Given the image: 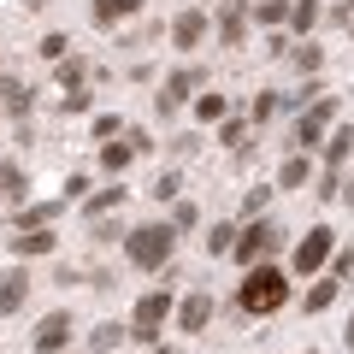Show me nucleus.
Segmentation results:
<instances>
[{
  "instance_id": "obj_13",
  "label": "nucleus",
  "mask_w": 354,
  "mask_h": 354,
  "mask_svg": "<svg viewBox=\"0 0 354 354\" xmlns=\"http://www.w3.org/2000/svg\"><path fill=\"white\" fill-rule=\"evenodd\" d=\"M53 242H59V230H18V236H6V248L12 254H53Z\"/></svg>"
},
{
  "instance_id": "obj_5",
  "label": "nucleus",
  "mask_w": 354,
  "mask_h": 354,
  "mask_svg": "<svg viewBox=\"0 0 354 354\" xmlns=\"http://www.w3.org/2000/svg\"><path fill=\"white\" fill-rule=\"evenodd\" d=\"M165 313H171V295H165V290L142 295V301H136V319H130V337H142V342H160Z\"/></svg>"
},
{
  "instance_id": "obj_2",
  "label": "nucleus",
  "mask_w": 354,
  "mask_h": 354,
  "mask_svg": "<svg viewBox=\"0 0 354 354\" xmlns=\"http://www.w3.org/2000/svg\"><path fill=\"white\" fill-rule=\"evenodd\" d=\"M124 254H130V266H142V272H160V266L177 254V230L171 225H142V230L124 236Z\"/></svg>"
},
{
  "instance_id": "obj_29",
  "label": "nucleus",
  "mask_w": 354,
  "mask_h": 354,
  "mask_svg": "<svg viewBox=\"0 0 354 354\" xmlns=\"http://www.w3.org/2000/svg\"><path fill=\"white\" fill-rule=\"evenodd\" d=\"M83 189H88V177H83V171H71V177H65V207L83 201Z\"/></svg>"
},
{
  "instance_id": "obj_17",
  "label": "nucleus",
  "mask_w": 354,
  "mask_h": 354,
  "mask_svg": "<svg viewBox=\"0 0 354 354\" xmlns=\"http://www.w3.org/2000/svg\"><path fill=\"white\" fill-rule=\"evenodd\" d=\"M283 24H295V30L307 36V30L319 24V0H290V18H283Z\"/></svg>"
},
{
  "instance_id": "obj_41",
  "label": "nucleus",
  "mask_w": 354,
  "mask_h": 354,
  "mask_svg": "<svg viewBox=\"0 0 354 354\" xmlns=\"http://www.w3.org/2000/svg\"><path fill=\"white\" fill-rule=\"evenodd\" d=\"M283 6H290V0H283Z\"/></svg>"
},
{
  "instance_id": "obj_33",
  "label": "nucleus",
  "mask_w": 354,
  "mask_h": 354,
  "mask_svg": "<svg viewBox=\"0 0 354 354\" xmlns=\"http://www.w3.org/2000/svg\"><path fill=\"white\" fill-rule=\"evenodd\" d=\"M195 218H201V213H195V207H189V201H183V207H177V213H171V230H189V225H195Z\"/></svg>"
},
{
  "instance_id": "obj_15",
  "label": "nucleus",
  "mask_w": 354,
  "mask_h": 354,
  "mask_svg": "<svg viewBox=\"0 0 354 354\" xmlns=\"http://www.w3.org/2000/svg\"><path fill=\"white\" fill-rule=\"evenodd\" d=\"M348 153H354V130L337 124V130H330V142H325V165H330V171H342V160H348Z\"/></svg>"
},
{
  "instance_id": "obj_20",
  "label": "nucleus",
  "mask_w": 354,
  "mask_h": 354,
  "mask_svg": "<svg viewBox=\"0 0 354 354\" xmlns=\"http://www.w3.org/2000/svg\"><path fill=\"white\" fill-rule=\"evenodd\" d=\"M254 18H260V30H278L283 18H290V6H283V0H260V6H254Z\"/></svg>"
},
{
  "instance_id": "obj_35",
  "label": "nucleus",
  "mask_w": 354,
  "mask_h": 354,
  "mask_svg": "<svg viewBox=\"0 0 354 354\" xmlns=\"http://www.w3.org/2000/svg\"><path fill=\"white\" fill-rule=\"evenodd\" d=\"M266 195H272V189H254L248 201H242V213H248V218H260V213H266Z\"/></svg>"
},
{
  "instance_id": "obj_40",
  "label": "nucleus",
  "mask_w": 354,
  "mask_h": 354,
  "mask_svg": "<svg viewBox=\"0 0 354 354\" xmlns=\"http://www.w3.org/2000/svg\"><path fill=\"white\" fill-rule=\"evenodd\" d=\"M348 30H354V18H348Z\"/></svg>"
},
{
  "instance_id": "obj_34",
  "label": "nucleus",
  "mask_w": 354,
  "mask_h": 354,
  "mask_svg": "<svg viewBox=\"0 0 354 354\" xmlns=\"http://www.w3.org/2000/svg\"><path fill=\"white\" fill-rule=\"evenodd\" d=\"M59 83H65V88H77V83H83V59H71V65H59Z\"/></svg>"
},
{
  "instance_id": "obj_6",
  "label": "nucleus",
  "mask_w": 354,
  "mask_h": 354,
  "mask_svg": "<svg viewBox=\"0 0 354 354\" xmlns=\"http://www.w3.org/2000/svg\"><path fill=\"white\" fill-rule=\"evenodd\" d=\"M330 118H337V95H319V101H313V113H307L301 124H295V148H307V153H313V148H325V124H330Z\"/></svg>"
},
{
  "instance_id": "obj_22",
  "label": "nucleus",
  "mask_w": 354,
  "mask_h": 354,
  "mask_svg": "<svg viewBox=\"0 0 354 354\" xmlns=\"http://www.w3.org/2000/svg\"><path fill=\"white\" fill-rule=\"evenodd\" d=\"M130 160H136V153H130V142H106V148H101V165H106V171H124Z\"/></svg>"
},
{
  "instance_id": "obj_25",
  "label": "nucleus",
  "mask_w": 354,
  "mask_h": 354,
  "mask_svg": "<svg viewBox=\"0 0 354 354\" xmlns=\"http://www.w3.org/2000/svg\"><path fill=\"white\" fill-rule=\"evenodd\" d=\"M218 142H225V148H242V142H248V124H242V118H225V130H218Z\"/></svg>"
},
{
  "instance_id": "obj_19",
  "label": "nucleus",
  "mask_w": 354,
  "mask_h": 354,
  "mask_svg": "<svg viewBox=\"0 0 354 354\" xmlns=\"http://www.w3.org/2000/svg\"><path fill=\"white\" fill-rule=\"evenodd\" d=\"M307 171H313V165H307V153H295V160H283L278 183H283V189H301V183H307Z\"/></svg>"
},
{
  "instance_id": "obj_8",
  "label": "nucleus",
  "mask_w": 354,
  "mask_h": 354,
  "mask_svg": "<svg viewBox=\"0 0 354 354\" xmlns=\"http://www.w3.org/2000/svg\"><path fill=\"white\" fill-rule=\"evenodd\" d=\"M218 41H225V48H242V41H248V6H242V0H230L225 12H218Z\"/></svg>"
},
{
  "instance_id": "obj_23",
  "label": "nucleus",
  "mask_w": 354,
  "mask_h": 354,
  "mask_svg": "<svg viewBox=\"0 0 354 354\" xmlns=\"http://www.w3.org/2000/svg\"><path fill=\"white\" fill-rule=\"evenodd\" d=\"M236 248V225H213L207 230V254H230Z\"/></svg>"
},
{
  "instance_id": "obj_24",
  "label": "nucleus",
  "mask_w": 354,
  "mask_h": 354,
  "mask_svg": "<svg viewBox=\"0 0 354 354\" xmlns=\"http://www.w3.org/2000/svg\"><path fill=\"white\" fill-rule=\"evenodd\" d=\"M195 118H201V124H218V118H225V95H201V101H195Z\"/></svg>"
},
{
  "instance_id": "obj_39",
  "label": "nucleus",
  "mask_w": 354,
  "mask_h": 354,
  "mask_svg": "<svg viewBox=\"0 0 354 354\" xmlns=\"http://www.w3.org/2000/svg\"><path fill=\"white\" fill-rule=\"evenodd\" d=\"M153 354H171V348H153Z\"/></svg>"
},
{
  "instance_id": "obj_27",
  "label": "nucleus",
  "mask_w": 354,
  "mask_h": 354,
  "mask_svg": "<svg viewBox=\"0 0 354 354\" xmlns=\"http://www.w3.org/2000/svg\"><path fill=\"white\" fill-rule=\"evenodd\" d=\"M153 201H171V195H177V171H160V177H153Z\"/></svg>"
},
{
  "instance_id": "obj_9",
  "label": "nucleus",
  "mask_w": 354,
  "mask_h": 354,
  "mask_svg": "<svg viewBox=\"0 0 354 354\" xmlns=\"http://www.w3.org/2000/svg\"><path fill=\"white\" fill-rule=\"evenodd\" d=\"M195 83H201V71H195V65H189V71H171V77H165V88H160V113L183 106V101H189V88H195Z\"/></svg>"
},
{
  "instance_id": "obj_32",
  "label": "nucleus",
  "mask_w": 354,
  "mask_h": 354,
  "mask_svg": "<svg viewBox=\"0 0 354 354\" xmlns=\"http://www.w3.org/2000/svg\"><path fill=\"white\" fill-rule=\"evenodd\" d=\"M272 113H278V95H254V118H260V124H266V118H272Z\"/></svg>"
},
{
  "instance_id": "obj_31",
  "label": "nucleus",
  "mask_w": 354,
  "mask_h": 354,
  "mask_svg": "<svg viewBox=\"0 0 354 354\" xmlns=\"http://www.w3.org/2000/svg\"><path fill=\"white\" fill-rule=\"evenodd\" d=\"M319 59H325V53H319L313 41H307V48H295V65H301V71H319Z\"/></svg>"
},
{
  "instance_id": "obj_37",
  "label": "nucleus",
  "mask_w": 354,
  "mask_h": 354,
  "mask_svg": "<svg viewBox=\"0 0 354 354\" xmlns=\"http://www.w3.org/2000/svg\"><path fill=\"white\" fill-rule=\"evenodd\" d=\"M342 337H348V348H354V319H348V330H342Z\"/></svg>"
},
{
  "instance_id": "obj_7",
  "label": "nucleus",
  "mask_w": 354,
  "mask_h": 354,
  "mask_svg": "<svg viewBox=\"0 0 354 354\" xmlns=\"http://www.w3.org/2000/svg\"><path fill=\"white\" fill-rule=\"evenodd\" d=\"M71 342V313H48L36 325V354H59Z\"/></svg>"
},
{
  "instance_id": "obj_38",
  "label": "nucleus",
  "mask_w": 354,
  "mask_h": 354,
  "mask_svg": "<svg viewBox=\"0 0 354 354\" xmlns=\"http://www.w3.org/2000/svg\"><path fill=\"white\" fill-rule=\"evenodd\" d=\"M24 6H41V0H24Z\"/></svg>"
},
{
  "instance_id": "obj_3",
  "label": "nucleus",
  "mask_w": 354,
  "mask_h": 354,
  "mask_svg": "<svg viewBox=\"0 0 354 354\" xmlns=\"http://www.w3.org/2000/svg\"><path fill=\"white\" fill-rule=\"evenodd\" d=\"M278 225H272V218H254L248 230H236V248H230V260L236 266H266V254L278 248Z\"/></svg>"
},
{
  "instance_id": "obj_30",
  "label": "nucleus",
  "mask_w": 354,
  "mask_h": 354,
  "mask_svg": "<svg viewBox=\"0 0 354 354\" xmlns=\"http://www.w3.org/2000/svg\"><path fill=\"white\" fill-rule=\"evenodd\" d=\"M348 272H354V254H348V248H342V254H330V278L342 283V278H348Z\"/></svg>"
},
{
  "instance_id": "obj_21",
  "label": "nucleus",
  "mask_w": 354,
  "mask_h": 354,
  "mask_svg": "<svg viewBox=\"0 0 354 354\" xmlns=\"http://www.w3.org/2000/svg\"><path fill=\"white\" fill-rule=\"evenodd\" d=\"M113 207H124V183H113V189H101V195H95V201H88V218L113 213Z\"/></svg>"
},
{
  "instance_id": "obj_4",
  "label": "nucleus",
  "mask_w": 354,
  "mask_h": 354,
  "mask_svg": "<svg viewBox=\"0 0 354 354\" xmlns=\"http://www.w3.org/2000/svg\"><path fill=\"white\" fill-rule=\"evenodd\" d=\"M330 254H337V230H325V225H313V230H307V236L301 242H295V272H301V278H313V272H319V266H330Z\"/></svg>"
},
{
  "instance_id": "obj_11",
  "label": "nucleus",
  "mask_w": 354,
  "mask_h": 354,
  "mask_svg": "<svg viewBox=\"0 0 354 354\" xmlns=\"http://www.w3.org/2000/svg\"><path fill=\"white\" fill-rule=\"evenodd\" d=\"M136 12H142V0H95V6H88V18L101 30H113L118 18H136Z\"/></svg>"
},
{
  "instance_id": "obj_10",
  "label": "nucleus",
  "mask_w": 354,
  "mask_h": 354,
  "mask_svg": "<svg viewBox=\"0 0 354 354\" xmlns=\"http://www.w3.org/2000/svg\"><path fill=\"white\" fill-rule=\"evenodd\" d=\"M171 41H177V48H201V41H207V12H177Z\"/></svg>"
},
{
  "instance_id": "obj_16",
  "label": "nucleus",
  "mask_w": 354,
  "mask_h": 354,
  "mask_svg": "<svg viewBox=\"0 0 354 354\" xmlns=\"http://www.w3.org/2000/svg\"><path fill=\"white\" fill-rule=\"evenodd\" d=\"M24 189H30V171H24V165H0V195L24 201Z\"/></svg>"
},
{
  "instance_id": "obj_26",
  "label": "nucleus",
  "mask_w": 354,
  "mask_h": 354,
  "mask_svg": "<svg viewBox=\"0 0 354 354\" xmlns=\"http://www.w3.org/2000/svg\"><path fill=\"white\" fill-rule=\"evenodd\" d=\"M118 337H124V325H101V330H88V342H95V348H118Z\"/></svg>"
},
{
  "instance_id": "obj_12",
  "label": "nucleus",
  "mask_w": 354,
  "mask_h": 354,
  "mask_svg": "<svg viewBox=\"0 0 354 354\" xmlns=\"http://www.w3.org/2000/svg\"><path fill=\"white\" fill-rule=\"evenodd\" d=\"M24 295H30V278H24V272H0V319L18 313V307H24Z\"/></svg>"
},
{
  "instance_id": "obj_36",
  "label": "nucleus",
  "mask_w": 354,
  "mask_h": 354,
  "mask_svg": "<svg viewBox=\"0 0 354 354\" xmlns=\"http://www.w3.org/2000/svg\"><path fill=\"white\" fill-rule=\"evenodd\" d=\"M65 113H88V88H71L65 95Z\"/></svg>"
},
{
  "instance_id": "obj_14",
  "label": "nucleus",
  "mask_w": 354,
  "mask_h": 354,
  "mask_svg": "<svg viewBox=\"0 0 354 354\" xmlns=\"http://www.w3.org/2000/svg\"><path fill=\"white\" fill-rule=\"evenodd\" d=\"M207 319H213V295H189V301L177 307V325L183 330H207Z\"/></svg>"
},
{
  "instance_id": "obj_1",
  "label": "nucleus",
  "mask_w": 354,
  "mask_h": 354,
  "mask_svg": "<svg viewBox=\"0 0 354 354\" xmlns=\"http://www.w3.org/2000/svg\"><path fill=\"white\" fill-rule=\"evenodd\" d=\"M236 301L248 307V313H278V307L290 301V278H283L278 266H248V278H242Z\"/></svg>"
},
{
  "instance_id": "obj_28",
  "label": "nucleus",
  "mask_w": 354,
  "mask_h": 354,
  "mask_svg": "<svg viewBox=\"0 0 354 354\" xmlns=\"http://www.w3.org/2000/svg\"><path fill=\"white\" fill-rule=\"evenodd\" d=\"M65 53H71V41H65V36H48V41H41V59L65 65Z\"/></svg>"
},
{
  "instance_id": "obj_18",
  "label": "nucleus",
  "mask_w": 354,
  "mask_h": 354,
  "mask_svg": "<svg viewBox=\"0 0 354 354\" xmlns=\"http://www.w3.org/2000/svg\"><path fill=\"white\" fill-rule=\"evenodd\" d=\"M337 290H342V283H337V278H319V283H313V290H307V313H325V307H330V301H337Z\"/></svg>"
}]
</instances>
